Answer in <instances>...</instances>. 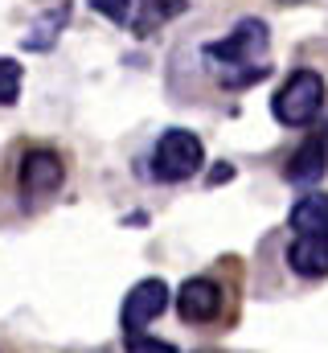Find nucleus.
<instances>
[{
    "label": "nucleus",
    "instance_id": "1",
    "mask_svg": "<svg viewBox=\"0 0 328 353\" xmlns=\"http://www.w3.org/2000/svg\"><path fill=\"white\" fill-rule=\"evenodd\" d=\"M205 62L214 66L218 83L230 90H243L258 79H267L271 74V66H267V25L254 21V17L238 21V29L226 33V41L205 46Z\"/></svg>",
    "mask_w": 328,
    "mask_h": 353
},
{
    "label": "nucleus",
    "instance_id": "2",
    "mask_svg": "<svg viewBox=\"0 0 328 353\" xmlns=\"http://www.w3.org/2000/svg\"><path fill=\"white\" fill-rule=\"evenodd\" d=\"M325 107V79L316 70H296L271 99V115L283 128H308Z\"/></svg>",
    "mask_w": 328,
    "mask_h": 353
},
{
    "label": "nucleus",
    "instance_id": "3",
    "mask_svg": "<svg viewBox=\"0 0 328 353\" xmlns=\"http://www.w3.org/2000/svg\"><path fill=\"white\" fill-rule=\"evenodd\" d=\"M201 165H205V148L185 128H168L161 140H156V148H152V176L156 181H168V185L172 181H189Z\"/></svg>",
    "mask_w": 328,
    "mask_h": 353
},
{
    "label": "nucleus",
    "instance_id": "4",
    "mask_svg": "<svg viewBox=\"0 0 328 353\" xmlns=\"http://www.w3.org/2000/svg\"><path fill=\"white\" fill-rule=\"evenodd\" d=\"M66 181V165L58 152L50 148H29L21 157V173H17V185H21V197L33 201V197H50L58 185Z\"/></svg>",
    "mask_w": 328,
    "mask_h": 353
},
{
    "label": "nucleus",
    "instance_id": "5",
    "mask_svg": "<svg viewBox=\"0 0 328 353\" xmlns=\"http://www.w3.org/2000/svg\"><path fill=\"white\" fill-rule=\"evenodd\" d=\"M164 308H168V283H164V279H140V283L127 292L123 312H119V321H123V337L144 333Z\"/></svg>",
    "mask_w": 328,
    "mask_h": 353
},
{
    "label": "nucleus",
    "instance_id": "6",
    "mask_svg": "<svg viewBox=\"0 0 328 353\" xmlns=\"http://www.w3.org/2000/svg\"><path fill=\"white\" fill-rule=\"evenodd\" d=\"M176 312H181V321H189V325H209V321H218V312H222V288L214 283V279H185L181 283V292H176Z\"/></svg>",
    "mask_w": 328,
    "mask_h": 353
},
{
    "label": "nucleus",
    "instance_id": "7",
    "mask_svg": "<svg viewBox=\"0 0 328 353\" xmlns=\"http://www.w3.org/2000/svg\"><path fill=\"white\" fill-rule=\"evenodd\" d=\"M325 173H328V136L325 132H312V136L291 152L283 176H287L291 185H316Z\"/></svg>",
    "mask_w": 328,
    "mask_h": 353
},
{
    "label": "nucleus",
    "instance_id": "8",
    "mask_svg": "<svg viewBox=\"0 0 328 353\" xmlns=\"http://www.w3.org/2000/svg\"><path fill=\"white\" fill-rule=\"evenodd\" d=\"M287 267L304 279L328 275V234H296V243L287 247Z\"/></svg>",
    "mask_w": 328,
    "mask_h": 353
},
{
    "label": "nucleus",
    "instance_id": "9",
    "mask_svg": "<svg viewBox=\"0 0 328 353\" xmlns=\"http://www.w3.org/2000/svg\"><path fill=\"white\" fill-rule=\"evenodd\" d=\"M296 234H328V193H308L291 205Z\"/></svg>",
    "mask_w": 328,
    "mask_h": 353
},
{
    "label": "nucleus",
    "instance_id": "10",
    "mask_svg": "<svg viewBox=\"0 0 328 353\" xmlns=\"http://www.w3.org/2000/svg\"><path fill=\"white\" fill-rule=\"evenodd\" d=\"M62 25H66V4H62V8H54L50 17H41V21H33V25H29V33H25V50H50Z\"/></svg>",
    "mask_w": 328,
    "mask_h": 353
},
{
    "label": "nucleus",
    "instance_id": "11",
    "mask_svg": "<svg viewBox=\"0 0 328 353\" xmlns=\"http://www.w3.org/2000/svg\"><path fill=\"white\" fill-rule=\"evenodd\" d=\"M176 12H185V0H148V17H140V21H136V33H140V37H144V33H152V25H156V21H168V17H176Z\"/></svg>",
    "mask_w": 328,
    "mask_h": 353
},
{
    "label": "nucleus",
    "instance_id": "12",
    "mask_svg": "<svg viewBox=\"0 0 328 353\" xmlns=\"http://www.w3.org/2000/svg\"><path fill=\"white\" fill-rule=\"evenodd\" d=\"M21 99V66L12 58H0V107H12Z\"/></svg>",
    "mask_w": 328,
    "mask_h": 353
},
{
    "label": "nucleus",
    "instance_id": "13",
    "mask_svg": "<svg viewBox=\"0 0 328 353\" xmlns=\"http://www.w3.org/2000/svg\"><path fill=\"white\" fill-rule=\"evenodd\" d=\"M86 4H90L94 12H103L107 21H127V17H132V4H136V0H86Z\"/></svg>",
    "mask_w": 328,
    "mask_h": 353
},
{
    "label": "nucleus",
    "instance_id": "14",
    "mask_svg": "<svg viewBox=\"0 0 328 353\" xmlns=\"http://www.w3.org/2000/svg\"><path fill=\"white\" fill-rule=\"evenodd\" d=\"M123 345H127V350H172L168 341H156V337H140V333L123 337Z\"/></svg>",
    "mask_w": 328,
    "mask_h": 353
},
{
    "label": "nucleus",
    "instance_id": "15",
    "mask_svg": "<svg viewBox=\"0 0 328 353\" xmlns=\"http://www.w3.org/2000/svg\"><path fill=\"white\" fill-rule=\"evenodd\" d=\"M230 176H234V169H230V165H222V169H214L209 185H218V181H230Z\"/></svg>",
    "mask_w": 328,
    "mask_h": 353
}]
</instances>
